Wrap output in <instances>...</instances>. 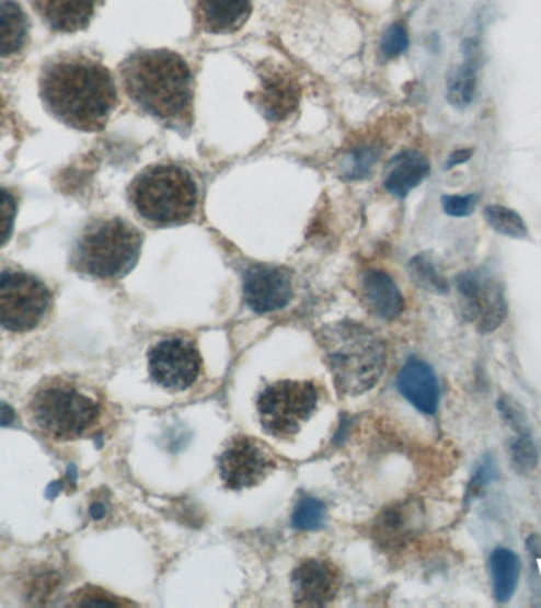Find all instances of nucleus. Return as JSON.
Wrapping results in <instances>:
<instances>
[{"label":"nucleus","instance_id":"1","mask_svg":"<svg viewBox=\"0 0 541 608\" xmlns=\"http://www.w3.org/2000/svg\"><path fill=\"white\" fill-rule=\"evenodd\" d=\"M38 87L49 115L70 129L103 130L117 106L112 72L84 53L49 59L43 66Z\"/></svg>","mask_w":541,"mask_h":608},{"label":"nucleus","instance_id":"2","mask_svg":"<svg viewBox=\"0 0 541 608\" xmlns=\"http://www.w3.org/2000/svg\"><path fill=\"white\" fill-rule=\"evenodd\" d=\"M120 78L128 97L166 126H191L194 74L183 56L170 49H141L124 60Z\"/></svg>","mask_w":541,"mask_h":608},{"label":"nucleus","instance_id":"3","mask_svg":"<svg viewBox=\"0 0 541 608\" xmlns=\"http://www.w3.org/2000/svg\"><path fill=\"white\" fill-rule=\"evenodd\" d=\"M320 347L342 394L366 393L372 389L387 366L383 341L365 325L341 322L326 326L320 336Z\"/></svg>","mask_w":541,"mask_h":608},{"label":"nucleus","instance_id":"4","mask_svg":"<svg viewBox=\"0 0 541 608\" xmlns=\"http://www.w3.org/2000/svg\"><path fill=\"white\" fill-rule=\"evenodd\" d=\"M128 197L148 222L160 227L181 226L197 211L198 186L183 165L159 163L135 177Z\"/></svg>","mask_w":541,"mask_h":608},{"label":"nucleus","instance_id":"5","mask_svg":"<svg viewBox=\"0 0 541 608\" xmlns=\"http://www.w3.org/2000/svg\"><path fill=\"white\" fill-rule=\"evenodd\" d=\"M142 234L120 218L92 220L74 241L70 265L95 279H120L140 259Z\"/></svg>","mask_w":541,"mask_h":608},{"label":"nucleus","instance_id":"6","mask_svg":"<svg viewBox=\"0 0 541 608\" xmlns=\"http://www.w3.org/2000/svg\"><path fill=\"white\" fill-rule=\"evenodd\" d=\"M31 417L51 439L74 440L94 428L100 404L70 383L49 382L32 398Z\"/></svg>","mask_w":541,"mask_h":608},{"label":"nucleus","instance_id":"7","mask_svg":"<svg viewBox=\"0 0 541 608\" xmlns=\"http://www.w3.org/2000/svg\"><path fill=\"white\" fill-rule=\"evenodd\" d=\"M319 391L306 380H279L266 387L256 401L260 423L268 435L288 439L297 435L315 412Z\"/></svg>","mask_w":541,"mask_h":608},{"label":"nucleus","instance_id":"8","mask_svg":"<svg viewBox=\"0 0 541 608\" xmlns=\"http://www.w3.org/2000/svg\"><path fill=\"white\" fill-rule=\"evenodd\" d=\"M53 305L49 287L20 269L0 272V329L27 333L37 329Z\"/></svg>","mask_w":541,"mask_h":608},{"label":"nucleus","instance_id":"9","mask_svg":"<svg viewBox=\"0 0 541 608\" xmlns=\"http://www.w3.org/2000/svg\"><path fill=\"white\" fill-rule=\"evenodd\" d=\"M202 372V355L192 341L171 337L160 341L149 352V375L162 389H191Z\"/></svg>","mask_w":541,"mask_h":608},{"label":"nucleus","instance_id":"10","mask_svg":"<svg viewBox=\"0 0 541 608\" xmlns=\"http://www.w3.org/2000/svg\"><path fill=\"white\" fill-rule=\"evenodd\" d=\"M270 451L252 437L238 436L219 458V474L227 489L240 492L252 489L276 469Z\"/></svg>","mask_w":541,"mask_h":608},{"label":"nucleus","instance_id":"11","mask_svg":"<svg viewBox=\"0 0 541 608\" xmlns=\"http://www.w3.org/2000/svg\"><path fill=\"white\" fill-rule=\"evenodd\" d=\"M293 298L287 269L273 265H254L244 276L245 305L256 314L279 311Z\"/></svg>","mask_w":541,"mask_h":608},{"label":"nucleus","instance_id":"12","mask_svg":"<svg viewBox=\"0 0 541 608\" xmlns=\"http://www.w3.org/2000/svg\"><path fill=\"white\" fill-rule=\"evenodd\" d=\"M339 574L326 561L308 560L295 569L291 577L295 604L299 607H325L339 592Z\"/></svg>","mask_w":541,"mask_h":608},{"label":"nucleus","instance_id":"13","mask_svg":"<svg viewBox=\"0 0 541 608\" xmlns=\"http://www.w3.org/2000/svg\"><path fill=\"white\" fill-rule=\"evenodd\" d=\"M262 87L255 94L260 112L270 121H283L297 110L299 87L293 74L283 67H266L262 72Z\"/></svg>","mask_w":541,"mask_h":608},{"label":"nucleus","instance_id":"14","mask_svg":"<svg viewBox=\"0 0 541 608\" xmlns=\"http://www.w3.org/2000/svg\"><path fill=\"white\" fill-rule=\"evenodd\" d=\"M398 389L402 397L426 415H434L439 409L440 386L436 372L419 358H408L398 377Z\"/></svg>","mask_w":541,"mask_h":608},{"label":"nucleus","instance_id":"15","mask_svg":"<svg viewBox=\"0 0 541 608\" xmlns=\"http://www.w3.org/2000/svg\"><path fill=\"white\" fill-rule=\"evenodd\" d=\"M195 23L208 34H233L252 13V0H195Z\"/></svg>","mask_w":541,"mask_h":608},{"label":"nucleus","instance_id":"16","mask_svg":"<svg viewBox=\"0 0 541 608\" xmlns=\"http://www.w3.org/2000/svg\"><path fill=\"white\" fill-rule=\"evenodd\" d=\"M100 0H31L35 12L53 31L80 32L91 24Z\"/></svg>","mask_w":541,"mask_h":608},{"label":"nucleus","instance_id":"17","mask_svg":"<svg viewBox=\"0 0 541 608\" xmlns=\"http://www.w3.org/2000/svg\"><path fill=\"white\" fill-rule=\"evenodd\" d=\"M362 294L370 311L380 319L394 320L404 311L405 300L396 283L379 269H370L362 276Z\"/></svg>","mask_w":541,"mask_h":608},{"label":"nucleus","instance_id":"18","mask_svg":"<svg viewBox=\"0 0 541 608\" xmlns=\"http://www.w3.org/2000/svg\"><path fill=\"white\" fill-rule=\"evenodd\" d=\"M430 172L429 160L418 151H404L390 163L384 188L398 198H405L426 180Z\"/></svg>","mask_w":541,"mask_h":608},{"label":"nucleus","instance_id":"19","mask_svg":"<svg viewBox=\"0 0 541 608\" xmlns=\"http://www.w3.org/2000/svg\"><path fill=\"white\" fill-rule=\"evenodd\" d=\"M507 316L508 303L504 286L494 277L483 275L482 289L476 297L472 322H476L480 333L490 334L500 329Z\"/></svg>","mask_w":541,"mask_h":608},{"label":"nucleus","instance_id":"20","mask_svg":"<svg viewBox=\"0 0 541 608\" xmlns=\"http://www.w3.org/2000/svg\"><path fill=\"white\" fill-rule=\"evenodd\" d=\"M28 37V20L20 3L0 0V58L23 51Z\"/></svg>","mask_w":541,"mask_h":608},{"label":"nucleus","instance_id":"21","mask_svg":"<svg viewBox=\"0 0 541 608\" xmlns=\"http://www.w3.org/2000/svg\"><path fill=\"white\" fill-rule=\"evenodd\" d=\"M479 67V48L473 44H465L464 62L448 77L447 99L454 108H468L475 99Z\"/></svg>","mask_w":541,"mask_h":608},{"label":"nucleus","instance_id":"22","mask_svg":"<svg viewBox=\"0 0 541 608\" xmlns=\"http://www.w3.org/2000/svg\"><path fill=\"white\" fill-rule=\"evenodd\" d=\"M490 574L493 596L498 604H508L518 589L521 560L515 551L496 549L490 557Z\"/></svg>","mask_w":541,"mask_h":608},{"label":"nucleus","instance_id":"23","mask_svg":"<svg viewBox=\"0 0 541 608\" xmlns=\"http://www.w3.org/2000/svg\"><path fill=\"white\" fill-rule=\"evenodd\" d=\"M408 273L419 289L430 294H447L450 290L447 277L441 275L439 263L430 252H422L408 262Z\"/></svg>","mask_w":541,"mask_h":608},{"label":"nucleus","instance_id":"24","mask_svg":"<svg viewBox=\"0 0 541 608\" xmlns=\"http://www.w3.org/2000/svg\"><path fill=\"white\" fill-rule=\"evenodd\" d=\"M483 216L487 226L502 237L513 238V240H526L529 237L525 219L507 206H486Z\"/></svg>","mask_w":541,"mask_h":608},{"label":"nucleus","instance_id":"25","mask_svg":"<svg viewBox=\"0 0 541 608\" xmlns=\"http://www.w3.org/2000/svg\"><path fill=\"white\" fill-rule=\"evenodd\" d=\"M513 469L519 474H529L539 466L540 450L532 435H516L508 444Z\"/></svg>","mask_w":541,"mask_h":608},{"label":"nucleus","instance_id":"26","mask_svg":"<svg viewBox=\"0 0 541 608\" xmlns=\"http://www.w3.org/2000/svg\"><path fill=\"white\" fill-rule=\"evenodd\" d=\"M326 521V507L320 500L312 496H302L291 517V525L298 531H316L323 528Z\"/></svg>","mask_w":541,"mask_h":608},{"label":"nucleus","instance_id":"27","mask_svg":"<svg viewBox=\"0 0 541 608\" xmlns=\"http://www.w3.org/2000/svg\"><path fill=\"white\" fill-rule=\"evenodd\" d=\"M497 478L498 464L496 457H494V454L483 455L482 460L473 469L472 478H470L468 489H465V506L482 497L490 489L491 483H494Z\"/></svg>","mask_w":541,"mask_h":608},{"label":"nucleus","instance_id":"28","mask_svg":"<svg viewBox=\"0 0 541 608\" xmlns=\"http://www.w3.org/2000/svg\"><path fill=\"white\" fill-rule=\"evenodd\" d=\"M497 411L502 421L507 423L516 435H532L525 405L519 403L511 394H500L497 400Z\"/></svg>","mask_w":541,"mask_h":608},{"label":"nucleus","instance_id":"29","mask_svg":"<svg viewBox=\"0 0 541 608\" xmlns=\"http://www.w3.org/2000/svg\"><path fill=\"white\" fill-rule=\"evenodd\" d=\"M18 215V202L12 192L0 187V249L9 244Z\"/></svg>","mask_w":541,"mask_h":608},{"label":"nucleus","instance_id":"30","mask_svg":"<svg viewBox=\"0 0 541 608\" xmlns=\"http://www.w3.org/2000/svg\"><path fill=\"white\" fill-rule=\"evenodd\" d=\"M407 518L402 511L393 508L383 515V520H380L379 532L383 536V542L396 543L402 537L408 535Z\"/></svg>","mask_w":541,"mask_h":608},{"label":"nucleus","instance_id":"31","mask_svg":"<svg viewBox=\"0 0 541 608\" xmlns=\"http://www.w3.org/2000/svg\"><path fill=\"white\" fill-rule=\"evenodd\" d=\"M380 152L373 148H359L358 151L352 152L350 160L347 163V174L350 180H361V177L368 176L370 169L376 165L377 159H379Z\"/></svg>","mask_w":541,"mask_h":608},{"label":"nucleus","instance_id":"32","mask_svg":"<svg viewBox=\"0 0 541 608\" xmlns=\"http://www.w3.org/2000/svg\"><path fill=\"white\" fill-rule=\"evenodd\" d=\"M408 48V34L402 24H393L382 38V53L384 58L394 59Z\"/></svg>","mask_w":541,"mask_h":608},{"label":"nucleus","instance_id":"33","mask_svg":"<svg viewBox=\"0 0 541 608\" xmlns=\"http://www.w3.org/2000/svg\"><path fill=\"white\" fill-rule=\"evenodd\" d=\"M479 197L473 194L469 195H444L441 197V206L444 211L451 218H469L476 209Z\"/></svg>","mask_w":541,"mask_h":608},{"label":"nucleus","instance_id":"34","mask_svg":"<svg viewBox=\"0 0 541 608\" xmlns=\"http://www.w3.org/2000/svg\"><path fill=\"white\" fill-rule=\"evenodd\" d=\"M80 599L74 600L77 606H119V600L106 596L105 593L97 592V589H88L84 596H78Z\"/></svg>","mask_w":541,"mask_h":608},{"label":"nucleus","instance_id":"35","mask_svg":"<svg viewBox=\"0 0 541 608\" xmlns=\"http://www.w3.org/2000/svg\"><path fill=\"white\" fill-rule=\"evenodd\" d=\"M472 149H459V151H454L453 154L450 156V159H448L447 169H453L456 165L468 162V160L472 158Z\"/></svg>","mask_w":541,"mask_h":608},{"label":"nucleus","instance_id":"36","mask_svg":"<svg viewBox=\"0 0 541 608\" xmlns=\"http://www.w3.org/2000/svg\"><path fill=\"white\" fill-rule=\"evenodd\" d=\"M527 550L536 558L541 557V537L539 535H532L527 539Z\"/></svg>","mask_w":541,"mask_h":608},{"label":"nucleus","instance_id":"37","mask_svg":"<svg viewBox=\"0 0 541 608\" xmlns=\"http://www.w3.org/2000/svg\"><path fill=\"white\" fill-rule=\"evenodd\" d=\"M14 412L9 405L0 403V425H10L13 422Z\"/></svg>","mask_w":541,"mask_h":608},{"label":"nucleus","instance_id":"38","mask_svg":"<svg viewBox=\"0 0 541 608\" xmlns=\"http://www.w3.org/2000/svg\"><path fill=\"white\" fill-rule=\"evenodd\" d=\"M106 514V508L102 506V504H94V506L91 507V515L92 518H95V520H100V518L105 517Z\"/></svg>","mask_w":541,"mask_h":608}]
</instances>
